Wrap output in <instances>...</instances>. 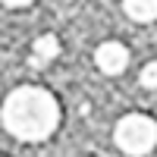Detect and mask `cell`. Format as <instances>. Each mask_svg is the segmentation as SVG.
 Here are the masks:
<instances>
[{"label":"cell","mask_w":157,"mask_h":157,"mask_svg":"<svg viewBox=\"0 0 157 157\" xmlns=\"http://www.w3.org/2000/svg\"><path fill=\"white\" fill-rule=\"evenodd\" d=\"M0 120H3L10 135H16L22 141H44L60 126V104L47 88L22 85L6 94Z\"/></svg>","instance_id":"1"},{"label":"cell","mask_w":157,"mask_h":157,"mask_svg":"<svg viewBox=\"0 0 157 157\" xmlns=\"http://www.w3.org/2000/svg\"><path fill=\"white\" fill-rule=\"evenodd\" d=\"M113 138H116V145H120L123 154L145 157L157 145V123L151 120L148 113H129V116H123V120L116 123Z\"/></svg>","instance_id":"2"},{"label":"cell","mask_w":157,"mask_h":157,"mask_svg":"<svg viewBox=\"0 0 157 157\" xmlns=\"http://www.w3.org/2000/svg\"><path fill=\"white\" fill-rule=\"evenodd\" d=\"M94 63L104 75H120L129 66V47L120 44V41H104L94 50Z\"/></svg>","instance_id":"3"},{"label":"cell","mask_w":157,"mask_h":157,"mask_svg":"<svg viewBox=\"0 0 157 157\" xmlns=\"http://www.w3.org/2000/svg\"><path fill=\"white\" fill-rule=\"evenodd\" d=\"M60 57V38L57 35H38L32 44V66H44V63Z\"/></svg>","instance_id":"4"},{"label":"cell","mask_w":157,"mask_h":157,"mask_svg":"<svg viewBox=\"0 0 157 157\" xmlns=\"http://www.w3.org/2000/svg\"><path fill=\"white\" fill-rule=\"evenodd\" d=\"M123 10L135 22H154L157 19V0H123Z\"/></svg>","instance_id":"5"},{"label":"cell","mask_w":157,"mask_h":157,"mask_svg":"<svg viewBox=\"0 0 157 157\" xmlns=\"http://www.w3.org/2000/svg\"><path fill=\"white\" fill-rule=\"evenodd\" d=\"M138 82H141V88H157V60L145 63V69L138 72Z\"/></svg>","instance_id":"6"},{"label":"cell","mask_w":157,"mask_h":157,"mask_svg":"<svg viewBox=\"0 0 157 157\" xmlns=\"http://www.w3.org/2000/svg\"><path fill=\"white\" fill-rule=\"evenodd\" d=\"M0 3H6V6H13V10H19V6H29V3H35V0H0Z\"/></svg>","instance_id":"7"}]
</instances>
